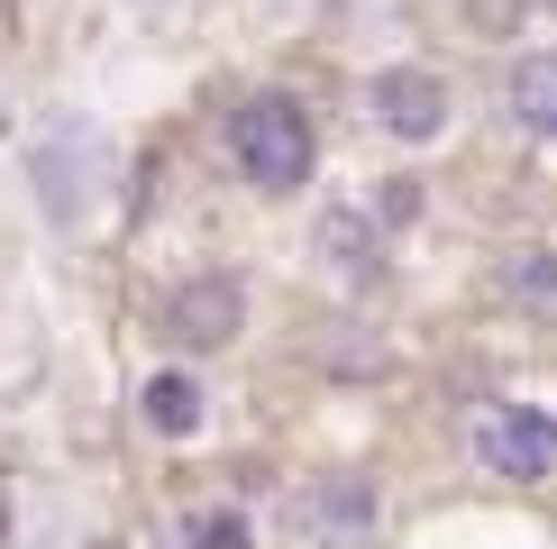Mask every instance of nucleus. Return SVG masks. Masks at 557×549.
I'll return each mask as SVG.
<instances>
[{"label": "nucleus", "instance_id": "1", "mask_svg": "<svg viewBox=\"0 0 557 549\" xmlns=\"http://www.w3.org/2000/svg\"><path fill=\"white\" fill-rule=\"evenodd\" d=\"M228 156H238V174L257 183V193H301L320 166V137H311V110L293 101V91H257V101L228 110Z\"/></svg>", "mask_w": 557, "mask_h": 549}, {"label": "nucleus", "instance_id": "2", "mask_svg": "<svg viewBox=\"0 0 557 549\" xmlns=\"http://www.w3.org/2000/svg\"><path fill=\"white\" fill-rule=\"evenodd\" d=\"M475 467L512 476V486L557 476V412L548 403H484L475 412Z\"/></svg>", "mask_w": 557, "mask_h": 549}, {"label": "nucleus", "instance_id": "3", "mask_svg": "<svg viewBox=\"0 0 557 549\" xmlns=\"http://www.w3.org/2000/svg\"><path fill=\"white\" fill-rule=\"evenodd\" d=\"M366 120L384 137H403V147H430V137H448L457 120V91L438 64H384L375 83H366Z\"/></svg>", "mask_w": 557, "mask_h": 549}, {"label": "nucleus", "instance_id": "4", "mask_svg": "<svg viewBox=\"0 0 557 549\" xmlns=\"http://www.w3.org/2000/svg\"><path fill=\"white\" fill-rule=\"evenodd\" d=\"M247 330V284L238 274H183V284L165 293V339L174 349H228V339Z\"/></svg>", "mask_w": 557, "mask_h": 549}, {"label": "nucleus", "instance_id": "5", "mask_svg": "<svg viewBox=\"0 0 557 549\" xmlns=\"http://www.w3.org/2000/svg\"><path fill=\"white\" fill-rule=\"evenodd\" d=\"M503 120L521 137H557V46H530L512 74H503Z\"/></svg>", "mask_w": 557, "mask_h": 549}, {"label": "nucleus", "instance_id": "6", "mask_svg": "<svg viewBox=\"0 0 557 549\" xmlns=\"http://www.w3.org/2000/svg\"><path fill=\"white\" fill-rule=\"evenodd\" d=\"M311 247L330 257V274H347V284H375V274H384V229L366 211H320Z\"/></svg>", "mask_w": 557, "mask_h": 549}, {"label": "nucleus", "instance_id": "7", "mask_svg": "<svg viewBox=\"0 0 557 549\" xmlns=\"http://www.w3.org/2000/svg\"><path fill=\"white\" fill-rule=\"evenodd\" d=\"M494 293H503L512 312H557V247H548V239L503 247V257H494Z\"/></svg>", "mask_w": 557, "mask_h": 549}, {"label": "nucleus", "instance_id": "8", "mask_svg": "<svg viewBox=\"0 0 557 549\" xmlns=\"http://www.w3.org/2000/svg\"><path fill=\"white\" fill-rule=\"evenodd\" d=\"M201 403H211V394H201V385L183 376V366L147 376V394H137V412H147V430H156V440H193V430H201Z\"/></svg>", "mask_w": 557, "mask_h": 549}, {"label": "nucleus", "instance_id": "9", "mask_svg": "<svg viewBox=\"0 0 557 549\" xmlns=\"http://www.w3.org/2000/svg\"><path fill=\"white\" fill-rule=\"evenodd\" d=\"M375 513H384V503H375V486H366V476H330V486L311 495V522H320V532H330L338 549L375 532Z\"/></svg>", "mask_w": 557, "mask_h": 549}, {"label": "nucleus", "instance_id": "10", "mask_svg": "<svg viewBox=\"0 0 557 549\" xmlns=\"http://www.w3.org/2000/svg\"><path fill=\"white\" fill-rule=\"evenodd\" d=\"M183 549H257V522L238 513V503H193V513L174 522Z\"/></svg>", "mask_w": 557, "mask_h": 549}]
</instances>
